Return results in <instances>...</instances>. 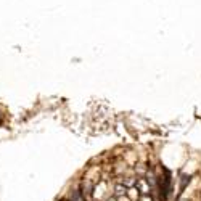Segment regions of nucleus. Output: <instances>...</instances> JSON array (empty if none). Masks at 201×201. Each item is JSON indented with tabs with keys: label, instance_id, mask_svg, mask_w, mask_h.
Wrapping results in <instances>:
<instances>
[{
	"label": "nucleus",
	"instance_id": "obj_3",
	"mask_svg": "<svg viewBox=\"0 0 201 201\" xmlns=\"http://www.w3.org/2000/svg\"><path fill=\"white\" fill-rule=\"evenodd\" d=\"M140 201H153V199H151V196H150V198H148V196H147V195H143V196L140 198Z\"/></svg>",
	"mask_w": 201,
	"mask_h": 201
},
{
	"label": "nucleus",
	"instance_id": "obj_1",
	"mask_svg": "<svg viewBox=\"0 0 201 201\" xmlns=\"http://www.w3.org/2000/svg\"><path fill=\"white\" fill-rule=\"evenodd\" d=\"M72 201H84L82 193L81 192H74V193H72Z\"/></svg>",
	"mask_w": 201,
	"mask_h": 201
},
{
	"label": "nucleus",
	"instance_id": "obj_2",
	"mask_svg": "<svg viewBox=\"0 0 201 201\" xmlns=\"http://www.w3.org/2000/svg\"><path fill=\"white\" fill-rule=\"evenodd\" d=\"M116 193H118V195H124L126 193V187L122 188L121 185H118V187H116Z\"/></svg>",
	"mask_w": 201,
	"mask_h": 201
}]
</instances>
